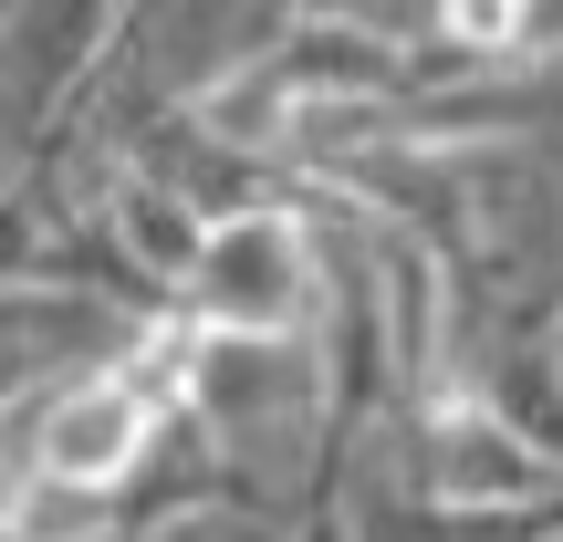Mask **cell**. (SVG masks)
<instances>
[{
  "label": "cell",
  "mask_w": 563,
  "mask_h": 542,
  "mask_svg": "<svg viewBox=\"0 0 563 542\" xmlns=\"http://www.w3.org/2000/svg\"><path fill=\"white\" fill-rule=\"evenodd\" d=\"M157 428H167V397L125 355H104V365H84V376H63L53 397H42L32 460H42V480L115 501V490L136 480V460L157 449Z\"/></svg>",
  "instance_id": "3957f363"
},
{
  "label": "cell",
  "mask_w": 563,
  "mask_h": 542,
  "mask_svg": "<svg viewBox=\"0 0 563 542\" xmlns=\"http://www.w3.org/2000/svg\"><path fill=\"white\" fill-rule=\"evenodd\" d=\"M292 11H365V21H386L376 0H292Z\"/></svg>",
  "instance_id": "9c48e42d"
},
{
  "label": "cell",
  "mask_w": 563,
  "mask_h": 542,
  "mask_svg": "<svg viewBox=\"0 0 563 542\" xmlns=\"http://www.w3.org/2000/svg\"><path fill=\"white\" fill-rule=\"evenodd\" d=\"M0 292H74V272H63V199L32 167L0 178Z\"/></svg>",
  "instance_id": "52a82bcc"
},
{
  "label": "cell",
  "mask_w": 563,
  "mask_h": 542,
  "mask_svg": "<svg viewBox=\"0 0 563 542\" xmlns=\"http://www.w3.org/2000/svg\"><path fill=\"white\" fill-rule=\"evenodd\" d=\"M553 344H563V313H553Z\"/></svg>",
  "instance_id": "30bf717a"
},
{
  "label": "cell",
  "mask_w": 563,
  "mask_h": 542,
  "mask_svg": "<svg viewBox=\"0 0 563 542\" xmlns=\"http://www.w3.org/2000/svg\"><path fill=\"white\" fill-rule=\"evenodd\" d=\"M470 376H481V397L563 469V344L543 334V323H501V334L481 344V365H470Z\"/></svg>",
  "instance_id": "5b68a950"
},
{
  "label": "cell",
  "mask_w": 563,
  "mask_h": 542,
  "mask_svg": "<svg viewBox=\"0 0 563 542\" xmlns=\"http://www.w3.org/2000/svg\"><path fill=\"white\" fill-rule=\"evenodd\" d=\"M397 469H407L418 501H532V490L563 480L543 449L481 397V376H460L439 407L397 418Z\"/></svg>",
  "instance_id": "7a4b0ae2"
},
{
  "label": "cell",
  "mask_w": 563,
  "mask_h": 542,
  "mask_svg": "<svg viewBox=\"0 0 563 542\" xmlns=\"http://www.w3.org/2000/svg\"><path fill=\"white\" fill-rule=\"evenodd\" d=\"M125 32H136V0H11L0 11V95H11L21 136L74 115Z\"/></svg>",
  "instance_id": "277c9868"
},
{
  "label": "cell",
  "mask_w": 563,
  "mask_h": 542,
  "mask_svg": "<svg viewBox=\"0 0 563 542\" xmlns=\"http://www.w3.org/2000/svg\"><path fill=\"white\" fill-rule=\"evenodd\" d=\"M104 220H115V241L136 251V262L167 281V292H188V272H199V251H209V209L188 199V188H167L157 167H115V188H104Z\"/></svg>",
  "instance_id": "8992f818"
},
{
  "label": "cell",
  "mask_w": 563,
  "mask_h": 542,
  "mask_svg": "<svg viewBox=\"0 0 563 542\" xmlns=\"http://www.w3.org/2000/svg\"><path fill=\"white\" fill-rule=\"evenodd\" d=\"M334 209L313 199H262V209H230L209 220V251L188 272V313L220 323V334H292L313 344L323 292H334Z\"/></svg>",
  "instance_id": "6da1fadb"
},
{
  "label": "cell",
  "mask_w": 563,
  "mask_h": 542,
  "mask_svg": "<svg viewBox=\"0 0 563 542\" xmlns=\"http://www.w3.org/2000/svg\"><path fill=\"white\" fill-rule=\"evenodd\" d=\"M0 11H11V0H0Z\"/></svg>",
  "instance_id": "8fae6325"
},
{
  "label": "cell",
  "mask_w": 563,
  "mask_h": 542,
  "mask_svg": "<svg viewBox=\"0 0 563 542\" xmlns=\"http://www.w3.org/2000/svg\"><path fill=\"white\" fill-rule=\"evenodd\" d=\"M282 542H365V522H355V501L334 490V501H302V511H292V532H282Z\"/></svg>",
  "instance_id": "ba28073f"
}]
</instances>
